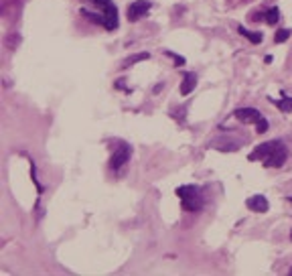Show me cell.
Returning <instances> with one entry per match:
<instances>
[{"label":"cell","instance_id":"6da1fadb","mask_svg":"<svg viewBox=\"0 0 292 276\" xmlns=\"http://www.w3.org/2000/svg\"><path fill=\"white\" fill-rule=\"evenodd\" d=\"M288 159V148L282 140H268L256 146L249 155V161H260L264 167L268 169H278L282 167Z\"/></svg>","mask_w":292,"mask_h":276},{"label":"cell","instance_id":"7a4b0ae2","mask_svg":"<svg viewBox=\"0 0 292 276\" xmlns=\"http://www.w3.org/2000/svg\"><path fill=\"white\" fill-rule=\"evenodd\" d=\"M177 197L180 199V205H183L185 211H201L203 205H205V197H203V191L197 185H183L177 189Z\"/></svg>","mask_w":292,"mask_h":276},{"label":"cell","instance_id":"3957f363","mask_svg":"<svg viewBox=\"0 0 292 276\" xmlns=\"http://www.w3.org/2000/svg\"><path fill=\"white\" fill-rule=\"evenodd\" d=\"M83 2L88 4V8L91 6V8H97L102 12V17H104V21H106V24H104V29L106 31H116L118 29V8H116V4L112 2V0H83Z\"/></svg>","mask_w":292,"mask_h":276},{"label":"cell","instance_id":"277c9868","mask_svg":"<svg viewBox=\"0 0 292 276\" xmlns=\"http://www.w3.org/2000/svg\"><path fill=\"white\" fill-rule=\"evenodd\" d=\"M233 118L244 122V124H254L258 134L268 132V126H270L268 120L264 118V114L260 112V110H256V108H240V110H235Z\"/></svg>","mask_w":292,"mask_h":276},{"label":"cell","instance_id":"5b68a950","mask_svg":"<svg viewBox=\"0 0 292 276\" xmlns=\"http://www.w3.org/2000/svg\"><path fill=\"white\" fill-rule=\"evenodd\" d=\"M130 157H132V148H130V144L128 142H124V140H118L116 142V148H114V153H112V157H110V169L112 171H120L124 164H128V161H130Z\"/></svg>","mask_w":292,"mask_h":276},{"label":"cell","instance_id":"8992f818","mask_svg":"<svg viewBox=\"0 0 292 276\" xmlns=\"http://www.w3.org/2000/svg\"><path fill=\"white\" fill-rule=\"evenodd\" d=\"M150 2L148 0H134V2H130V6H128V10H126V17H128V21L130 23H136V21H140L146 12L150 10Z\"/></svg>","mask_w":292,"mask_h":276},{"label":"cell","instance_id":"52a82bcc","mask_svg":"<svg viewBox=\"0 0 292 276\" xmlns=\"http://www.w3.org/2000/svg\"><path fill=\"white\" fill-rule=\"evenodd\" d=\"M246 207L249 211H254V213H266L270 209V203H268V199L264 195H252L246 201Z\"/></svg>","mask_w":292,"mask_h":276},{"label":"cell","instance_id":"ba28073f","mask_svg":"<svg viewBox=\"0 0 292 276\" xmlns=\"http://www.w3.org/2000/svg\"><path fill=\"white\" fill-rule=\"evenodd\" d=\"M195 86H197V75H195L193 71H187L185 75H183V84H180V95H189L193 90H195Z\"/></svg>","mask_w":292,"mask_h":276},{"label":"cell","instance_id":"9c48e42d","mask_svg":"<svg viewBox=\"0 0 292 276\" xmlns=\"http://www.w3.org/2000/svg\"><path fill=\"white\" fill-rule=\"evenodd\" d=\"M146 59H150V53H136V55H130L128 59H124V63H122V69H128V67H132V65H136V63H140V61H146Z\"/></svg>","mask_w":292,"mask_h":276},{"label":"cell","instance_id":"30bf717a","mask_svg":"<svg viewBox=\"0 0 292 276\" xmlns=\"http://www.w3.org/2000/svg\"><path fill=\"white\" fill-rule=\"evenodd\" d=\"M238 33L242 35V37H246L249 43H254V45H258V43H262V33H258V31H247L246 26H238Z\"/></svg>","mask_w":292,"mask_h":276},{"label":"cell","instance_id":"8fae6325","mask_svg":"<svg viewBox=\"0 0 292 276\" xmlns=\"http://www.w3.org/2000/svg\"><path fill=\"white\" fill-rule=\"evenodd\" d=\"M260 17H262L264 21H266L268 24H276L278 21H280V10H278L276 6H270L268 10H264Z\"/></svg>","mask_w":292,"mask_h":276},{"label":"cell","instance_id":"7c38bea8","mask_svg":"<svg viewBox=\"0 0 292 276\" xmlns=\"http://www.w3.org/2000/svg\"><path fill=\"white\" fill-rule=\"evenodd\" d=\"M272 104H276L282 112H292V98H282V100H274V98H268Z\"/></svg>","mask_w":292,"mask_h":276},{"label":"cell","instance_id":"4fadbf2b","mask_svg":"<svg viewBox=\"0 0 292 276\" xmlns=\"http://www.w3.org/2000/svg\"><path fill=\"white\" fill-rule=\"evenodd\" d=\"M290 35H292L290 29H280V31H276V35H274V43H284V41L290 39Z\"/></svg>","mask_w":292,"mask_h":276},{"label":"cell","instance_id":"5bb4252c","mask_svg":"<svg viewBox=\"0 0 292 276\" xmlns=\"http://www.w3.org/2000/svg\"><path fill=\"white\" fill-rule=\"evenodd\" d=\"M164 53L169 55V57H173V59H175V65H177V67H179V65H185V59H183V57H179V55H175L173 51H164Z\"/></svg>","mask_w":292,"mask_h":276},{"label":"cell","instance_id":"9a60e30c","mask_svg":"<svg viewBox=\"0 0 292 276\" xmlns=\"http://www.w3.org/2000/svg\"><path fill=\"white\" fill-rule=\"evenodd\" d=\"M290 240H292V231H290Z\"/></svg>","mask_w":292,"mask_h":276},{"label":"cell","instance_id":"2e32d148","mask_svg":"<svg viewBox=\"0 0 292 276\" xmlns=\"http://www.w3.org/2000/svg\"><path fill=\"white\" fill-rule=\"evenodd\" d=\"M288 199H290V201H292V197H288Z\"/></svg>","mask_w":292,"mask_h":276},{"label":"cell","instance_id":"e0dca14e","mask_svg":"<svg viewBox=\"0 0 292 276\" xmlns=\"http://www.w3.org/2000/svg\"><path fill=\"white\" fill-rule=\"evenodd\" d=\"M290 274H292V268H290Z\"/></svg>","mask_w":292,"mask_h":276}]
</instances>
